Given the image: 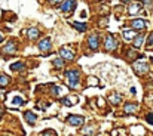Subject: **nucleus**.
I'll list each match as a JSON object with an SVG mask.
<instances>
[{
    "label": "nucleus",
    "instance_id": "1",
    "mask_svg": "<svg viewBox=\"0 0 153 136\" xmlns=\"http://www.w3.org/2000/svg\"><path fill=\"white\" fill-rule=\"evenodd\" d=\"M67 78H68V86L71 89L79 87V71L77 70H68L67 71Z\"/></svg>",
    "mask_w": 153,
    "mask_h": 136
},
{
    "label": "nucleus",
    "instance_id": "2",
    "mask_svg": "<svg viewBox=\"0 0 153 136\" xmlns=\"http://www.w3.org/2000/svg\"><path fill=\"white\" fill-rule=\"evenodd\" d=\"M60 56L63 58V59H66V61H71L73 58H74V52L68 47V46H64V47H61L60 49Z\"/></svg>",
    "mask_w": 153,
    "mask_h": 136
},
{
    "label": "nucleus",
    "instance_id": "3",
    "mask_svg": "<svg viewBox=\"0 0 153 136\" xmlns=\"http://www.w3.org/2000/svg\"><path fill=\"white\" fill-rule=\"evenodd\" d=\"M76 5H77L76 0H64L63 5H61V12L68 14V12H71V11L76 8Z\"/></svg>",
    "mask_w": 153,
    "mask_h": 136
},
{
    "label": "nucleus",
    "instance_id": "4",
    "mask_svg": "<svg viewBox=\"0 0 153 136\" xmlns=\"http://www.w3.org/2000/svg\"><path fill=\"white\" fill-rule=\"evenodd\" d=\"M67 121H68V124H71V126H82V124L85 123V118H83L82 115H68V117H67Z\"/></svg>",
    "mask_w": 153,
    "mask_h": 136
},
{
    "label": "nucleus",
    "instance_id": "5",
    "mask_svg": "<svg viewBox=\"0 0 153 136\" xmlns=\"http://www.w3.org/2000/svg\"><path fill=\"white\" fill-rule=\"evenodd\" d=\"M134 71L137 73V74H143V73H146L147 70H149V67H147V64L146 62H143V61H138V62H134Z\"/></svg>",
    "mask_w": 153,
    "mask_h": 136
},
{
    "label": "nucleus",
    "instance_id": "6",
    "mask_svg": "<svg viewBox=\"0 0 153 136\" xmlns=\"http://www.w3.org/2000/svg\"><path fill=\"white\" fill-rule=\"evenodd\" d=\"M104 46H106V49H107V50H110V52L116 49L117 43L114 42V39H113V36H111V34L106 36V43H104Z\"/></svg>",
    "mask_w": 153,
    "mask_h": 136
},
{
    "label": "nucleus",
    "instance_id": "7",
    "mask_svg": "<svg viewBox=\"0 0 153 136\" xmlns=\"http://www.w3.org/2000/svg\"><path fill=\"white\" fill-rule=\"evenodd\" d=\"M146 21L144 19H132V22H131V27L134 28V30H144L146 28Z\"/></svg>",
    "mask_w": 153,
    "mask_h": 136
},
{
    "label": "nucleus",
    "instance_id": "8",
    "mask_svg": "<svg viewBox=\"0 0 153 136\" xmlns=\"http://www.w3.org/2000/svg\"><path fill=\"white\" fill-rule=\"evenodd\" d=\"M88 46H89V49L97 50V47H98V36H97V34L89 36V39H88Z\"/></svg>",
    "mask_w": 153,
    "mask_h": 136
},
{
    "label": "nucleus",
    "instance_id": "9",
    "mask_svg": "<svg viewBox=\"0 0 153 136\" xmlns=\"http://www.w3.org/2000/svg\"><path fill=\"white\" fill-rule=\"evenodd\" d=\"M42 52H49L51 50V40L49 39H43L40 43H39V46H37Z\"/></svg>",
    "mask_w": 153,
    "mask_h": 136
},
{
    "label": "nucleus",
    "instance_id": "10",
    "mask_svg": "<svg viewBox=\"0 0 153 136\" xmlns=\"http://www.w3.org/2000/svg\"><path fill=\"white\" fill-rule=\"evenodd\" d=\"M128 11H129L131 15H137V14L141 12V5H140V3H132V5H129Z\"/></svg>",
    "mask_w": 153,
    "mask_h": 136
},
{
    "label": "nucleus",
    "instance_id": "11",
    "mask_svg": "<svg viewBox=\"0 0 153 136\" xmlns=\"http://www.w3.org/2000/svg\"><path fill=\"white\" fill-rule=\"evenodd\" d=\"M17 52V46H15V43H8L5 47H3V53H8V55H12V53H15Z\"/></svg>",
    "mask_w": 153,
    "mask_h": 136
},
{
    "label": "nucleus",
    "instance_id": "12",
    "mask_svg": "<svg viewBox=\"0 0 153 136\" xmlns=\"http://www.w3.org/2000/svg\"><path fill=\"white\" fill-rule=\"evenodd\" d=\"M24 118H26V120L28 121V124H34V123H36V118H37V117H36V115H34V114H33L31 111H26V112H24Z\"/></svg>",
    "mask_w": 153,
    "mask_h": 136
},
{
    "label": "nucleus",
    "instance_id": "13",
    "mask_svg": "<svg viewBox=\"0 0 153 136\" xmlns=\"http://www.w3.org/2000/svg\"><path fill=\"white\" fill-rule=\"evenodd\" d=\"M27 36H28L30 40H34V39H37V37L40 36V31H39L37 28H30V30L27 31Z\"/></svg>",
    "mask_w": 153,
    "mask_h": 136
},
{
    "label": "nucleus",
    "instance_id": "14",
    "mask_svg": "<svg viewBox=\"0 0 153 136\" xmlns=\"http://www.w3.org/2000/svg\"><path fill=\"white\" fill-rule=\"evenodd\" d=\"M138 109V106L135 105V104H126L125 106H123V111L126 112V114H132V112H135Z\"/></svg>",
    "mask_w": 153,
    "mask_h": 136
},
{
    "label": "nucleus",
    "instance_id": "15",
    "mask_svg": "<svg viewBox=\"0 0 153 136\" xmlns=\"http://www.w3.org/2000/svg\"><path fill=\"white\" fill-rule=\"evenodd\" d=\"M71 25L77 30V31H80V33H85L86 31V24H82V22H77V21H74V22H71Z\"/></svg>",
    "mask_w": 153,
    "mask_h": 136
},
{
    "label": "nucleus",
    "instance_id": "16",
    "mask_svg": "<svg viewBox=\"0 0 153 136\" xmlns=\"http://www.w3.org/2000/svg\"><path fill=\"white\" fill-rule=\"evenodd\" d=\"M123 39L125 40H134V37H135V33L132 31V30H123Z\"/></svg>",
    "mask_w": 153,
    "mask_h": 136
},
{
    "label": "nucleus",
    "instance_id": "17",
    "mask_svg": "<svg viewBox=\"0 0 153 136\" xmlns=\"http://www.w3.org/2000/svg\"><path fill=\"white\" fill-rule=\"evenodd\" d=\"M143 42H144V36H137V37H134V47H141V45H143Z\"/></svg>",
    "mask_w": 153,
    "mask_h": 136
},
{
    "label": "nucleus",
    "instance_id": "18",
    "mask_svg": "<svg viewBox=\"0 0 153 136\" xmlns=\"http://www.w3.org/2000/svg\"><path fill=\"white\" fill-rule=\"evenodd\" d=\"M11 83V78L8 77V76H0V86H2V87H5V86H8Z\"/></svg>",
    "mask_w": 153,
    "mask_h": 136
},
{
    "label": "nucleus",
    "instance_id": "19",
    "mask_svg": "<svg viewBox=\"0 0 153 136\" xmlns=\"http://www.w3.org/2000/svg\"><path fill=\"white\" fill-rule=\"evenodd\" d=\"M109 101H110L113 105H117V104H120L122 98H120V95H111V96L109 98Z\"/></svg>",
    "mask_w": 153,
    "mask_h": 136
},
{
    "label": "nucleus",
    "instance_id": "20",
    "mask_svg": "<svg viewBox=\"0 0 153 136\" xmlns=\"http://www.w3.org/2000/svg\"><path fill=\"white\" fill-rule=\"evenodd\" d=\"M76 102H77V98H64L63 99V104L66 106H70L71 104H76Z\"/></svg>",
    "mask_w": 153,
    "mask_h": 136
},
{
    "label": "nucleus",
    "instance_id": "21",
    "mask_svg": "<svg viewBox=\"0 0 153 136\" xmlns=\"http://www.w3.org/2000/svg\"><path fill=\"white\" fill-rule=\"evenodd\" d=\"M11 70H12V71L24 70V64H23V62H17V64H12V65H11Z\"/></svg>",
    "mask_w": 153,
    "mask_h": 136
},
{
    "label": "nucleus",
    "instance_id": "22",
    "mask_svg": "<svg viewBox=\"0 0 153 136\" xmlns=\"http://www.w3.org/2000/svg\"><path fill=\"white\" fill-rule=\"evenodd\" d=\"M82 133H83V135H95V130H94L92 126H88V127H85V129L82 130Z\"/></svg>",
    "mask_w": 153,
    "mask_h": 136
},
{
    "label": "nucleus",
    "instance_id": "23",
    "mask_svg": "<svg viewBox=\"0 0 153 136\" xmlns=\"http://www.w3.org/2000/svg\"><path fill=\"white\" fill-rule=\"evenodd\" d=\"M23 104H24V99H21V98H18V96L14 98V101H12V105H14V106H21Z\"/></svg>",
    "mask_w": 153,
    "mask_h": 136
},
{
    "label": "nucleus",
    "instance_id": "24",
    "mask_svg": "<svg viewBox=\"0 0 153 136\" xmlns=\"http://www.w3.org/2000/svg\"><path fill=\"white\" fill-rule=\"evenodd\" d=\"M51 93H52L54 96H60L61 89H60V87H57V86H51Z\"/></svg>",
    "mask_w": 153,
    "mask_h": 136
},
{
    "label": "nucleus",
    "instance_id": "25",
    "mask_svg": "<svg viewBox=\"0 0 153 136\" xmlns=\"http://www.w3.org/2000/svg\"><path fill=\"white\" fill-rule=\"evenodd\" d=\"M54 65H55L57 68H63V67H64V61H63V59H54Z\"/></svg>",
    "mask_w": 153,
    "mask_h": 136
},
{
    "label": "nucleus",
    "instance_id": "26",
    "mask_svg": "<svg viewBox=\"0 0 153 136\" xmlns=\"http://www.w3.org/2000/svg\"><path fill=\"white\" fill-rule=\"evenodd\" d=\"M153 45V33L149 36V39H147V46H152Z\"/></svg>",
    "mask_w": 153,
    "mask_h": 136
},
{
    "label": "nucleus",
    "instance_id": "27",
    "mask_svg": "<svg viewBox=\"0 0 153 136\" xmlns=\"http://www.w3.org/2000/svg\"><path fill=\"white\" fill-rule=\"evenodd\" d=\"M107 22H109V19H107V18H104V19H101V21H100V25H101V27H106V25H107Z\"/></svg>",
    "mask_w": 153,
    "mask_h": 136
},
{
    "label": "nucleus",
    "instance_id": "28",
    "mask_svg": "<svg viewBox=\"0 0 153 136\" xmlns=\"http://www.w3.org/2000/svg\"><path fill=\"white\" fill-rule=\"evenodd\" d=\"M146 120H147V123H150V124H153V115H152V114H149Z\"/></svg>",
    "mask_w": 153,
    "mask_h": 136
},
{
    "label": "nucleus",
    "instance_id": "29",
    "mask_svg": "<svg viewBox=\"0 0 153 136\" xmlns=\"http://www.w3.org/2000/svg\"><path fill=\"white\" fill-rule=\"evenodd\" d=\"M61 2H64V0H51L52 5H58V3H61Z\"/></svg>",
    "mask_w": 153,
    "mask_h": 136
},
{
    "label": "nucleus",
    "instance_id": "30",
    "mask_svg": "<svg viewBox=\"0 0 153 136\" xmlns=\"http://www.w3.org/2000/svg\"><path fill=\"white\" fill-rule=\"evenodd\" d=\"M128 56H129V58H135L137 53H135V52H128Z\"/></svg>",
    "mask_w": 153,
    "mask_h": 136
},
{
    "label": "nucleus",
    "instance_id": "31",
    "mask_svg": "<svg viewBox=\"0 0 153 136\" xmlns=\"http://www.w3.org/2000/svg\"><path fill=\"white\" fill-rule=\"evenodd\" d=\"M42 135H54V136H55V135H57V133H55V132H52V130H51V132H42Z\"/></svg>",
    "mask_w": 153,
    "mask_h": 136
},
{
    "label": "nucleus",
    "instance_id": "32",
    "mask_svg": "<svg viewBox=\"0 0 153 136\" xmlns=\"http://www.w3.org/2000/svg\"><path fill=\"white\" fill-rule=\"evenodd\" d=\"M89 81H91V84H97V83H98V80H95V78H92V77L89 78Z\"/></svg>",
    "mask_w": 153,
    "mask_h": 136
},
{
    "label": "nucleus",
    "instance_id": "33",
    "mask_svg": "<svg viewBox=\"0 0 153 136\" xmlns=\"http://www.w3.org/2000/svg\"><path fill=\"white\" fill-rule=\"evenodd\" d=\"M3 40H5V37H3V36H0V43H2Z\"/></svg>",
    "mask_w": 153,
    "mask_h": 136
},
{
    "label": "nucleus",
    "instance_id": "34",
    "mask_svg": "<svg viewBox=\"0 0 153 136\" xmlns=\"http://www.w3.org/2000/svg\"><path fill=\"white\" fill-rule=\"evenodd\" d=\"M2 114H3V108H0V117H2Z\"/></svg>",
    "mask_w": 153,
    "mask_h": 136
},
{
    "label": "nucleus",
    "instance_id": "35",
    "mask_svg": "<svg viewBox=\"0 0 153 136\" xmlns=\"http://www.w3.org/2000/svg\"><path fill=\"white\" fill-rule=\"evenodd\" d=\"M150 61H152V64H153V56H152V58H150Z\"/></svg>",
    "mask_w": 153,
    "mask_h": 136
}]
</instances>
